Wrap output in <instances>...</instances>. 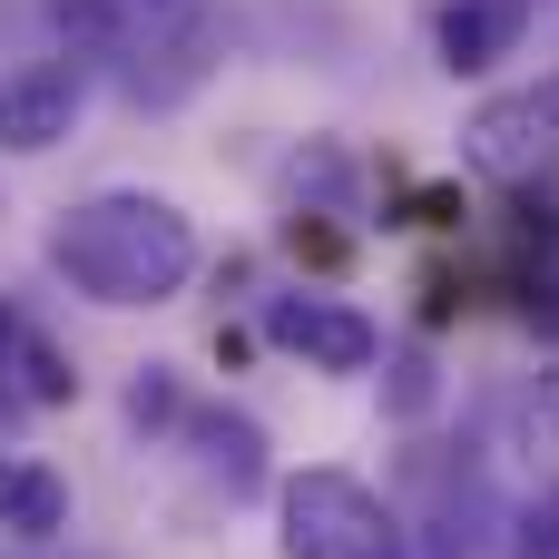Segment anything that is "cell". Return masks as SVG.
Instances as JSON below:
<instances>
[{"label":"cell","mask_w":559,"mask_h":559,"mask_svg":"<svg viewBox=\"0 0 559 559\" xmlns=\"http://www.w3.org/2000/svg\"><path fill=\"white\" fill-rule=\"evenodd\" d=\"M216 49H226V20L177 0V20L157 29V49H138V39H128V69H118V88H128L138 108H177V98H187V88L216 69Z\"/></svg>","instance_id":"8992f818"},{"label":"cell","mask_w":559,"mask_h":559,"mask_svg":"<svg viewBox=\"0 0 559 559\" xmlns=\"http://www.w3.org/2000/svg\"><path fill=\"white\" fill-rule=\"evenodd\" d=\"M20 334H29V324H20V314L0 305V393H10V354H20Z\"/></svg>","instance_id":"2e32d148"},{"label":"cell","mask_w":559,"mask_h":559,"mask_svg":"<svg viewBox=\"0 0 559 559\" xmlns=\"http://www.w3.org/2000/svg\"><path fill=\"white\" fill-rule=\"evenodd\" d=\"M128 423H138V432H187V393H177L167 364H138V373H128Z\"/></svg>","instance_id":"8fae6325"},{"label":"cell","mask_w":559,"mask_h":559,"mask_svg":"<svg viewBox=\"0 0 559 559\" xmlns=\"http://www.w3.org/2000/svg\"><path fill=\"white\" fill-rule=\"evenodd\" d=\"M147 10H177V0H147Z\"/></svg>","instance_id":"e0dca14e"},{"label":"cell","mask_w":559,"mask_h":559,"mask_svg":"<svg viewBox=\"0 0 559 559\" xmlns=\"http://www.w3.org/2000/svg\"><path fill=\"white\" fill-rule=\"evenodd\" d=\"M0 531L10 540H59L69 531V481L49 462H0Z\"/></svg>","instance_id":"9c48e42d"},{"label":"cell","mask_w":559,"mask_h":559,"mask_svg":"<svg viewBox=\"0 0 559 559\" xmlns=\"http://www.w3.org/2000/svg\"><path fill=\"white\" fill-rule=\"evenodd\" d=\"M79 108H88L79 59H29V69L0 79V147H10V157H49V147L79 128Z\"/></svg>","instance_id":"5b68a950"},{"label":"cell","mask_w":559,"mask_h":559,"mask_svg":"<svg viewBox=\"0 0 559 559\" xmlns=\"http://www.w3.org/2000/svg\"><path fill=\"white\" fill-rule=\"evenodd\" d=\"M531 10H540V0H442V10H432V59H442L452 79L501 69V59L531 39Z\"/></svg>","instance_id":"52a82bcc"},{"label":"cell","mask_w":559,"mask_h":559,"mask_svg":"<svg viewBox=\"0 0 559 559\" xmlns=\"http://www.w3.org/2000/svg\"><path fill=\"white\" fill-rule=\"evenodd\" d=\"M79 393V373H69V354L49 344V334H20V354H10V403H69Z\"/></svg>","instance_id":"30bf717a"},{"label":"cell","mask_w":559,"mask_h":559,"mask_svg":"<svg viewBox=\"0 0 559 559\" xmlns=\"http://www.w3.org/2000/svg\"><path fill=\"white\" fill-rule=\"evenodd\" d=\"M462 157L501 187H531L559 167V69L521 79V88H491L472 118H462Z\"/></svg>","instance_id":"3957f363"},{"label":"cell","mask_w":559,"mask_h":559,"mask_svg":"<svg viewBox=\"0 0 559 559\" xmlns=\"http://www.w3.org/2000/svg\"><path fill=\"white\" fill-rule=\"evenodd\" d=\"M393 413H432V354H393Z\"/></svg>","instance_id":"7c38bea8"},{"label":"cell","mask_w":559,"mask_h":559,"mask_svg":"<svg viewBox=\"0 0 559 559\" xmlns=\"http://www.w3.org/2000/svg\"><path fill=\"white\" fill-rule=\"evenodd\" d=\"M531 432H540V442L559 452V364L540 373V383H531Z\"/></svg>","instance_id":"5bb4252c"},{"label":"cell","mask_w":559,"mask_h":559,"mask_svg":"<svg viewBox=\"0 0 559 559\" xmlns=\"http://www.w3.org/2000/svg\"><path fill=\"white\" fill-rule=\"evenodd\" d=\"M49 265L69 295L108 305V314H138V305H167L187 295L197 275V226L177 197H147V187H98L79 206H59L49 226Z\"/></svg>","instance_id":"6da1fadb"},{"label":"cell","mask_w":559,"mask_h":559,"mask_svg":"<svg viewBox=\"0 0 559 559\" xmlns=\"http://www.w3.org/2000/svg\"><path fill=\"white\" fill-rule=\"evenodd\" d=\"M531 324H540V344H559V265L540 275V295H531Z\"/></svg>","instance_id":"9a60e30c"},{"label":"cell","mask_w":559,"mask_h":559,"mask_svg":"<svg viewBox=\"0 0 559 559\" xmlns=\"http://www.w3.org/2000/svg\"><path fill=\"white\" fill-rule=\"evenodd\" d=\"M187 442H197V472H206L226 501H255V491L275 481V462H265V423H255V413H236V403L187 413Z\"/></svg>","instance_id":"ba28073f"},{"label":"cell","mask_w":559,"mask_h":559,"mask_svg":"<svg viewBox=\"0 0 559 559\" xmlns=\"http://www.w3.org/2000/svg\"><path fill=\"white\" fill-rule=\"evenodd\" d=\"M521 559H559V491L521 511Z\"/></svg>","instance_id":"4fadbf2b"},{"label":"cell","mask_w":559,"mask_h":559,"mask_svg":"<svg viewBox=\"0 0 559 559\" xmlns=\"http://www.w3.org/2000/svg\"><path fill=\"white\" fill-rule=\"evenodd\" d=\"M265 334L285 354H305L314 373H373L383 364V324L354 314V305H334V295H275L265 305Z\"/></svg>","instance_id":"277c9868"},{"label":"cell","mask_w":559,"mask_h":559,"mask_svg":"<svg viewBox=\"0 0 559 559\" xmlns=\"http://www.w3.org/2000/svg\"><path fill=\"white\" fill-rule=\"evenodd\" d=\"M275 521H285V559H383L403 540L393 511L354 472H295V481H275Z\"/></svg>","instance_id":"7a4b0ae2"}]
</instances>
